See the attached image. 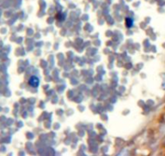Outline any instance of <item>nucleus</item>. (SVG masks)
Returning a JSON list of instances; mask_svg holds the SVG:
<instances>
[{
  "mask_svg": "<svg viewBox=\"0 0 165 156\" xmlns=\"http://www.w3.org/2000/svg\"><path fill=\"white\" fill-rule=\"evenodd\" d=\"M133 23H134V21H133L132 19H130V18H126V25L127 28L132 27Z\"/></svg>",
  "mask_w": 165,
  "mask_h": 156,
  "instance_id": "2",
  "label": "nucleus"
},
{
  "mask_svg": "<svg viewBox=\"0 0 165 156\" xmlns=\"http://www.w3.org/2000/svg\"><path fill=\"white\" fill-rule=\"evenodd\" d=\"M28 84L30 86H32L33 88H37L39 84H40V80L38 79V77L35 76H31L28 80Z\"/></svg>",
  "mask_w": 165,
  "mask_h": 156,
  "instance_id": "1",
  "label": "nucleus"
}]
</instances>
